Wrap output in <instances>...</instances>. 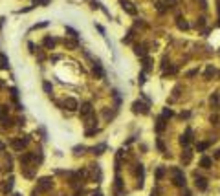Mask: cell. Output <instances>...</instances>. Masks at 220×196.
Here are the masks:
<instances>
[{
    "label": "cell",
    "mask_w": 220,
    "mask_h": 196,
    "mask_svg": "<svg viewBox=\"0 0 220 196\" xmlns=\"http://www.w3.org/2000/svg\"><path fill=\"white\" fill-rule=\"evenodd\" d=\"M185 196H191V192H189V191H185Z\"/></svg>",
    "instance_id": "28"
},
{
    "label": "cell",
    "mask_w": 220,
    "mask_h": 196,
    "mask_svg": "<svg viewBox=\"0 0 220 196\" xmlns=\"http://www.w3.org/2000/svg\"><path fill=\"white\" fill-rule=\"evenodd\" d=\"M44 46H46V48H53L55 46V40L53 39H44Z\"/></svg>",
    "instance_id": "14"
},
{
    "label": "cell",
    "mask_w": 220,
    "mask_h": 196,
    "mask_svg": "<svg viewBox=\"0 0 220 196\" xmlns=\"http://www.w3.org/2000/svg\"><path fill=\"white\" fill-rule=\"evenodd\" d=\"M136 53H138V55H141V57H145V53H147L145 46H136Z\"/></svg>",
    "instance_id": "15"
},
{
    "label": "cell",
    "mask_w": 220,
    "mask_h": 196,
    "mask_svg": "<svg viewBox=\"0 0 220 196\" xmlns=\"http://www.w3.org/2000/svg\"><path fill=\"white\" fill-rule=\"evenodd\" d=\"M42 88H44V92H46V94H52V84H50L48 81L42 84Z\"/></svg>",
    "instance_id": "17"
},
{
    "label": "cell",
    "mask_w": 220,
    "mask_h": 196,
    "mask_svg": "<svg viewBox=\"0 0 220 196\" xmlns=\"http://www.w3.org/2000/svg\"><path fill=\"white\" fill-rule=\"evenodd\" d=\"M178 28H180V30H187V28H189V24L185 22V20H182V18H178Z\"/></svg>",
    "instance_id": "16"
},
{
    "label": "cell",
    "mask_w": 220,
    "mask_h": 196,
    "mask_svg": "<svg viewBox=\"0 0 220 196\" xmlns=\"http://www.w3.org/2000/svg\"><path fill=\"white\" fill-rule=\"evenodd\" d=\"M163 172H165V170H163V167H160V169L156 170V178H162V176H163Z\"/></svg>",
    "instance_id": "23"
},
{
    "label": "cell",
    "mask_w": 220,
    "mask_h": 196,
    "mask_svg": "<svg viewBox=\"0 0 220 196\" xmlns=\"http://www.w3.org/2000/svg\"><path fill=\"white\" fill-rule=\"evenodd\" d=\"M207 147H209V143H198V145H196V148H198V150H206Z\"/></svg>",
    "instance_id": "20"
},
{
    "label": "cell",
    "mask_w": 220,
    "mask_h": 196,
    "mask_svg": "<svg viewBox=\"0 0 220 196\" xmlns=\"http://www.w3.org/2000/svg\"><path fill=\"white\" fill-rule=\"evenodd\" d=\"M163 128H165V121H163V117H160L158 119V125H156V130H158V132H162Z\"/></svg>",
    "instance_id": "13"
},
{
    "label": "cell",
    "mask_w": 220,
    "mask_h": 196,
    "mask_svg": "<svg viewBox=\"0 0 220 196\" xmlns=\"http://www.w3.org/2000/svg\"><path fill=\"white\" fill-rule=\"evenodd\" d=\"M11 187H13V180H9V182L6 183V187H4V192H9V191H11Z\"/></svg>",
    "instance_id": "19"
},
{
    "label": "cell",
    "mask_w": 220,
    "mask_h": 196,
    "mask_svg": "<svg viewBox=\"0 0 220 196\" xmlns=\"http://www.w3.org/2000/svg\"><path fill=\"white\" fill-rule=\"evenodd\" d=\"M123 8L127 9V13H130V15H136V9H134V8H132V4H128V2H125V4H123Z\"/></svg>",
    "instance_id": "11"
},
{
    "label": "cell",
    "mask_w": 220,
    "mask_h": 196,
    "mask_svg": "<svg viewBox=\"0 0 220 196\" xmlns=\"http://www.w3.org/2000/svg\"><path fill=\"white\" fill-rule=\"evenodd\" d=\"M211 163H213V161H211V160H209L207 156H204V158L200 160V165H202L204 169H209V167H211Z\"/></svg>",
    "instance_id": "10"
},
{
    "label": "cell",
    "mask_w": 220,
    "mask_h": 196,
    "mask_svg": "<svg viewBox=\"0 0 220 196\" xmlns=\"http://www.w3.org/2000/svg\"><path fill=\"white\" fill-rule=\"evenodd\" d=\"M194 183H196V187L200 189V191H206V189H207V180H206V178L196 176V182H194Z\"/></svg>",
    "instance_id": "3"
},
{
    "label": "cell",
    "mask_w": 220,
    "mask_h": 196,
    "mask_svg": "<svg viewBox=\"0 0 220 196\" xmlns=\"http://www.w3.org/2000/svg\"><path fill=\"white\" fill-rule=\"evenodd\" d=\"M211 75H215V68H211V66H209V68H207V70H206V77H207V79H209V77H211Z\"/></svg>",
    "instance_id": "18"
},
{
    "label": "cell",
    "mask_w": 220,
    "mask_h": 196,
    "mask_svg": "<svg viewBox=\"0 0 220 196\" xmlns=\"http://www.w3.org/2000/svg\"><path fill=\"white\" fill-rule=\"evenodd\" d=\"M101 150H105V145H99L97 148H94V152H96V154H101Z\"/></svg>",
    "instance_id": "25"
},
{
    "label": "cell",
    "mask_w": 220,
    "mask_h": 196,
    "mask_svg": "<svg viewBox=\"0 0 220 196\" xmlns=\"http://www.w3.org/2000/svg\"><path fill=\"white\" fill-rule=\"evenodd\" d=\"M13 196H20V194H13Z\"/></svg>",
    "instance_id": "31"
},
{
    "label": "cell",
    "mask_w": 220,
    "mask_h": 196,
    "mask_svg": "<svg viewBox=\"0 0 220 196\" xmlns=\"http://www.w3.org/2000/svg\"><path fill=\"white\" fill-rule=\"evenodd\" d=\"M28 141L30 139H15L11 145H13V148H17V150H20V148H24L26 145H28Z\"/></svg>",
    "instance_id": "4"
},
{
    "label": "cell",
    "mask_w": 220,
    "mask_h": 196,
    "mask_svg": "<svg viewBox=\"0 0 220 196\" xmlns=\"http://www.w3.org/2000/svg\"><path fill=\"white\" fill-rule=\"evenodd\" d=\"M216 158H220V150H218V152H216Z\"/></svg>",
    "instance_id": "30"
},
{
    "label": "cell",
    "mask_w": 220,
    "mask_h": 196,
    "mask_svg": "<svg viewBox=\"0 0 220 196\" xmlns=\"http://www.w3.org/2000/svg\"><path fill=\"white\" fill-rule=\"evenodd\" d=\"M167 4H176V0H165Z\"/></svg>",
    "instance_id": "26"
},
{
    "label": "cell",
    "mask_w": 220,
    "mask_h": 196,
    "mask_svg": "<svg viewBox=\"0 0 220 196\" xmlns=\"http://www.w3.org/2000/svg\"><path fill=\"white\" fill-rule=\"evenodd\" d=\"M132 108H134V112H141V114H147L149 110H147V106L143 104V103H134V104H132Z\"/></svg>",
    "instance_id": "5"
},
{
    "label": "cell",
    "mask_w": 220,
    "mask_h": 196,
    "mask_svg": "<svg viewBox=\"0 0 220 196\" xmlns=\"http://www.w3.org/2000/svg\"><path fill=\"white\" fill-rule=\"evenodd\" d=\"M9 66V61H8V57L4 55V53H0V70H6Z\"/></svg>",
    "instance_id": "6"
},
{
    "label": "cell",
    "mask_w": 220,
    "mask_h": 196,
    "mask_svg": "<svg viewBox=\"0 0 220 196\" xmlns=\"http://www.w3.org/2000/svg\"><path fill=\"white\" fill-rule=\"evenodd\" d=\"M211 104H213V106H218V95H213V97H211Z\"/></svg>",
    "instance_id": "22"
},
{
    "label": "cell",
    "mask_w": 220,
    "mask_h": 196,
    "mask_svg": "<svg viewBox=\"0 0 220 196\" xmlns=\"http://www.w3.org/2000/svg\"><path fill=\"white\" fill-rule=\"evenodd\" d=\"M64 106H68V110H75V108H77V101L72 99V97H68L66 103H64Z\"/></svg>",
    "instance_id": "7"
},
{
    "label": "cell",
    "mask_w": 220,
    "mask_h": 196,
    "mask_svg": "<svg viewBox=\"0 0 220 196\" xmlns=\"http://www.w3.org/2000/svg\"><path fill=\"white\" fill-rule=\"evenodd\" d=\"M92 112V104L90 103H84L83 106H81V116H88Z\"/></svg>",
    "instance_id": "8"
},
{
    "label": "cell",
    "mask_w": 220,
    "mask_h": 196,
    "mask_svg": "<svg viewBox=\"0 0 220 196\" xmlns=\"http://www.w3.org/2000/svg\"><path fill=\"white\" fill-rule=\"evenodd\" d=\"M191 156H193V152H191V150H185V154L182 156V161H184V163H189V161H191Z\"/></svg>",
    "instance_id": "12"
},
{
    "label": "cell",
    "mask_w": 220,
    "mask_h": 196,
    "mask_svg": "<svg viewBox=\"0 0 220 196\" xmlns=\"http://www.w3.org/2000/svg\"><path fill=\"white\" fill-rule=\"evenodd\" d=\"M94 196H103V194H101V192H96V194H94Z\"/></svg>",
    "instance_id": "29"
},
{
    "label": "cell",
    "mask_w": 220,
    "mask_h": 196,
    "mask_svg": "<svg viewBox=\"0 0 220 196\" xmlns=\"http://www.w3.org/2000/svg\"><path fill=\"white\" fill-rule=\"evenodd\" d=\"M0 150H4V143L2 141H0Z\"/></svg>",
    "instance_id": "27"
},
{
    "label": "cell",
    "mask_w": 220,
    "mask_h": 196,
    "mask_svg": "<svg viewBox=\"0 0 220 196\" xmlns=\"http://www.w3.org/2000/svg\"><path fill=\"white\" fill-rule=\"evenodd\" d=\"M172 182L178 187H185V176L180 169H172Z\"/></svg>",
    "instance_id": "1"
},
{
    "label": "cell",
    "mask_w": 220,
    "mask_h": 196,
    "mask_svg": "<svg viewBox=\"0 0 220 196\" xmlns=\"http://www.w3.org/2000/svg\"><path fill=\"white\" fill-rule=\"evenodd\" d=\"M50 187H52V180L50 178H42L39 182V191H48Z\"/></svg>",
    "instance_id": "2"
},
{
    "label": "cell",
    "mask_w": 220,
    "mask_h": 196,
    "mask_svg": "<svg viewBox=\"0 0 220 196\" xmlns=\"http://www.w3.org/2000/svg\"><path fill=\"white\" fill-rule=\"evenodd\" d=\"M172 116V110H171V108H165V110H163V117H171Z\"/></svg>",
    "instance_id": "21"
},
{
    "label": "cell",
    "mask_w": 220,
    "mask_h": 196,
    "mask_svg": "<svg viewBox=\"0 0 220 196\" xmlns=\"http://www.w3.org/2000/svg\"><path fill=\"white\" fill-rule=\"evenodd\" d=\"M191 134H193V132H191V128H187V130H185V136H182L180 143H182V145H187V143L191 141Z\"/></svg>",
    "instance_id": "9"
},
{
    "label": "cell",
    "mask_w": 220,
    "mask_h": 196,
    "mask_svg": "<svg viewBox=\"0 0 220 196\" xmlns=\"http://www.w3.org/2000/svg\"><path fill=\"white\" fill-rule=\"evenodd\" d=\"M94 73H97L99 77H103V70H101L99 66H96V68H94Z\"/></svg>",
    "instance_id": "24"
}]
</instances>
